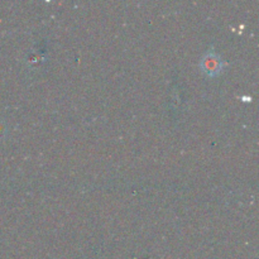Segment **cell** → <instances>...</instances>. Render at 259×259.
Segmentation results:
<instances>
[{"instance_id":"1","label":"cell","mask_w":259,"mask_h":259,"mask_svg":"<svg viewBox=\"0 0 259 259\" xmlns=\"http://www.w3.org/2000/svg\"><path fill=\"white\" fill-rule=\"evenodd\" d=\"M222 61L215 53H207L201 61V68L207 75H217L222 71Z\"/></svg>"}]
</instances>
